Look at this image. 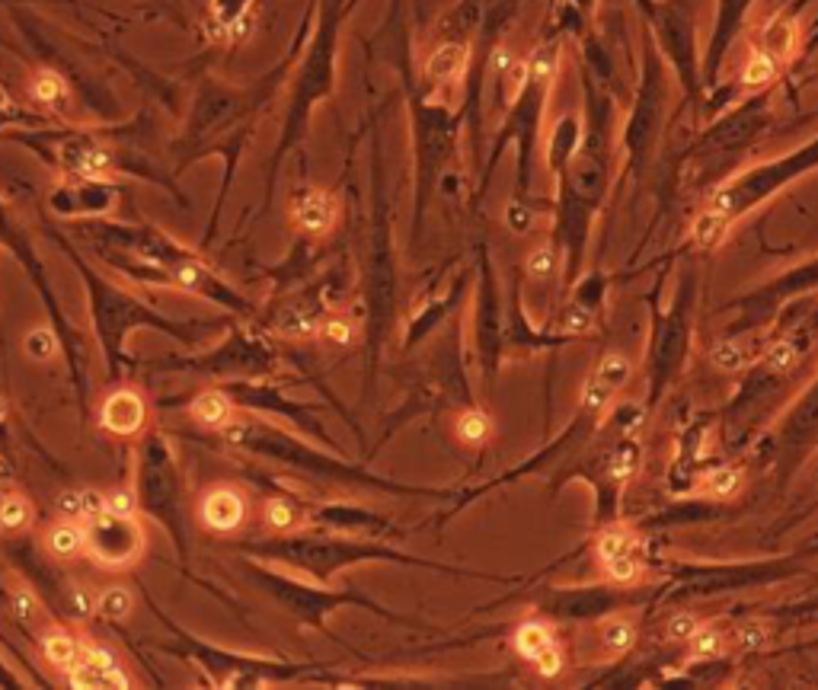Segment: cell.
Listing matches in <instances>:
<instances>
[{
	"label": "cell",
	"instance_id": "6da1fadb",
	"mask_svg": "<svg viewBox=\"0 0 818 690\" xmlns=\"http://www.w3.org/2000/svg\"><path fill=\"white\" fill-rule=\"evenodd\" d=\"M52 237L58 240L64 256L74 262L80 282H84L90 326L103 349L109 381H119V377H125L135 368L132 355H128V342H132L138 330H157L167 339H173L176 345H186V349H195V345H202V339L218 333L215 320H173L167 314H160V310H154L147 301H141L138 294L119 288L116 282H109L103 272H96L90 262L74 250L68 237L61 234H52Z\"/></svg>",
	"mask_w": 818,
	"mask_h": 690
},
{
	"label": "cell",
	"instance_id": "7a4b0ae2",
	"mask_svg": "<svg viewBox=\"0 0 818 690\" xmlns=\"http://www.w3.org/2000/svg\"><path fill=\"white\" fill-rule=\"evenodd\" d=\"M84 237L93 240L96 246L122 250L135 259L154 262V266L167 269L173 278V291H183V294H192V298L215 304L234 320H250L256 314V307L247 294H240L231 282H224L199 253L189 250L186 243H179L167 230H160L154 224H125V221L96 218L84 227Z\"/></svg>",
	"mask_w": 818,
	"mask_h": 690
},
{
	"label": "cell",
	"instance_id": "3957f363",
	"mask_svg": "<svg viewBox=\"0 0 818 690\" xmlns=\"http://www.w3.org/2000/svg\"><path fill=\"white\" fill-rule=\"evenodd\" d=\"M218 438L224 448L266 460V464H275L282 470H294L301 476H310V480H323L336 486H368V489H384V492H429V489H409V486L384 480V476H374L362 467L349 464V460L314 448L310 441L298 438L288 429H278V425L259 419L253 413L247 416L237 413L218 432Z\"/></svg>",
	"mask_w": 818,
	"mask_h": 690
},
{
	"label": "cell",
	"instance_id": "277c9868",
	"mask_svg": "<svg viewBox=\"0 0 818 690\" xmlns=\"http://www.w3.org/2000/svg\"><path fill=\"white\" fill-rule=\"evenodd\" d=\"M144 601H147V607H151V614L163 623V630L170 633V643H163L160 649L195 665L202 675V684L215 687V690L282 687V684H291L294 678L314 675L317 671V665L278 659V655H259V652H240V649L218 646V643H211V639H202V636L189 633L186 627H179L160 604H154L151 595H144Z\"/></svg>",
	"mask_w": 818,
	"mask_h": 690
},
{
	"label": "cell",
	"instance_id": "5b68a950",
	"mask_svg": "<svg viewBox=\"0 0 818 690\" xmlns=\"http://www.w3.org/2000/svg\"><path fill=\"white\" fill-rule=\"evenodd\" d=\"M240 553L250 556V560H263L278 569L298 572L326 585L339 575L342 569H352L358 563H374V560H390V563H406V566H425V569H441V572H464L454 566H441L429 560H413L400 550H390L381 544H368V540L342 537L330 531H294V534H275L263 540H250V544H240Z\"/></svg>",
	"mask_w": 818,
	"mask_h": 690
},
{
	"label": "cell",
	"instance_id": "8992f818",
	"mask_svg": "<svg viewBox=\"0 0 818 690\" xmlns=\"http://www.w3.org/2000/svg\"><path fill=\"white\" fill-rule=\"evenodd\" d=\"M135 496L138 512L154 518L170 537L179 560H189V524H186V476L179 467L173 441L160 429H147L135 438Z\"/></svg>",
	"mask_w": 818,
	"mask_h": 690
},
{
	"label": "cell",
	"instance_id": "52a82bcc",
	"mask_svg": "<svg viewBox=\"0 0 818 690\" xmlns=\"http://www.w3.org/2000/svg\"><path fill=\"white\" fill-rule=\"evenodd\" d=\"M0 250H7L16 262H20V269L26 272L32 291L39 294V301L48 314V326L55 330L58 336V345H61V355H64V365H68V377H71V387H74V397H77V413L80 419L87 422L90 416V361H87V345H84V336L71 323V317L64 314V307L55 294V285L52 278H48V269L45 262L36 250V243L26 234V227L16 221V215L7 208V202L0 199Z\"/></svg>",
	"mask_w": 818,
	"mask_h": 690
},
{
	"label": "cell",
	"instance_id": "ba28073f",
	"mask_svg": "<svg viewBox=\"0 0 818 690\" xmlns=\"http://www.w3.org/2000/svg\"><path fill=\"white\" fill-rule=\"evenodd\" d=\"M243 572H247V579L263 591L269 601H275L282 611L294 620L301 623V627H310V630H326V617L342 611V607H365V611H374L387 620H403L400 614L387 611V607L374 604L362 595H355V591H330V588H320V582H304L298 575H291L288 569H278L272 563H263V560H250L243 563Z\"/></svg>",
	"mask_w": 818,
	"mask_h": 690
},
{
	"label": "cell",
	"instance_id": "9c48e42d",
	"mask_svg": "<svg viewBox=\"0 0 818 690\" xmlns=\"http://www.w3.org/2000/svg\"><path fill=\"white\" fill-rule=\"evenodd\" d=\"M163 368L183 371L205 381H253V377H272L278 371V352L266 339V333L250 330V326H234L221 342L208 345L183 358L160 361Z\"/></svg>",
	"mask_w": 818,
	"mask_h": 690
},
{
	"label": "cell",
	"instance_id": "30bf717a",
	"mask_svg": "<svg viewBox=\"0 0 818 690\" xmlns=\"http://www.w3.org/2000/svg\"><path fill=\"white\" fill-rule=\"evenodd\" d=\"M87 531V556L103 569L122 572L132 569L147 544V531L138 515H116V512H96L84 521Z\"/></svg>",
	"mask_w": 818,
	"mask_h": 690
},
{
	"label": "cell",
	"instance_id": "8fae6325",
	"mask_svg": "<svg viewBox=\"0 0 818 690\" xmlns=\"http://www.w3.org/2000/svg\"><path fill=\"white\" fill-rule=\"evenodd\" d=\"M694 278H687L678 285L675 304L668 310V317L659 320L656 339H652V400H659V393L668 387V381L681 368V358L687 352V339H691V310H694Z\"/></svg>",
	"mask_w": 818,
	"mask_h": 690
},
{
	"label": "cell",
	"instance_id": "7c38bea8",
	"mask_svg": "<svg viewBox=\"0 0 818 690\" xmlns=\"http://www.w3.org/2000/svg\"><path fill=\"white\" fill-rule=\"evenodd\" d=\"M122 202V183L116 179H80L64 176L48 189V211L64 221L109 218Z\"/></svg>",
	"mask_w": 818,
	"mask_h": 690
},
{
	"label": "cell",
	"instance_id": "4fadbf2b",
	"mask_svg": "<svg viewBox=\"0 0 818 690\" xmlns=\"http://www.w3.org/2000/svg\"><path fill=\"white\" fill-rule=\"evenodd\" d=\"M227 390V397L234 400L237 409L243 413H269V416H282L285 422H294L298 429H307L314 435H323V425L314 416V406L288 400L282 390L266 384V377H253V381H224L221 384Z\"/></svg>",
	"mask_w": 818,
	"mask_h": 690
},
{
	"label": "cell",
	"instance_id": "5bb4252c",
	"mask_svg": "<svg viewBox=\"0 0 818 690\" xmlns=\"http://www.w3.org/2000/svg\"><path fill=\"white\" fill-rule=\"evenodd\" d=\"M96 425L103 435L116 441H135L151 425V403L138 387L119 384L103 393L100 406H96Z\"/></svg>",
	"mask_w": 818,
	"mask_h": 690
},
{
	"label": "cell",
	"instance_id": "9a60e30c",
	"mask_svg": "<svg viewBox=\"0 0 818 690\" xmlns=\"http://www.w3.org/2000/svg\"><path fill=\"white\" fill-rule=\"evenodd\" d=\"M195 515H199V524L208 534L227 537V534H237L243 524H247L250 499H247V492L234 483H215L199 496Z\"/></svg>",
	"mask_w": 818,
	"mask_h": 690
},
{
	"label": "cell",
	"instance_id": "2e32d148",
	"mask_svg": "<svg viewBox=\"0 0 818 690\" xmlns=\"http://www.w3.org/2000/svg\"><path fill=\"white\" fill-rule=\"evenodd\" d=\"M630 377H633V361L624 352H604L582 381V390H579L582 409L592 416H601L604 409L614 403L617 393L627 387Z\"/></svg>",
	"mask_w": 818,
	"mask_h": 690
},
{
	"label": "cell",
	"instance_id": "e0dca14e",
	"mask_svg": "<svg viewBox=\"0 0 818 690\" xmlns=\"http://www.w3.org/2000/svg\"><path fill=\"white\" fill-rule=\"evenodd\" d=\"M288 215L298 234L310 240H323L333 234V227L339 221V202L333 192H326L320 186H301L291 192Z\"/></svg>",
	"mask_w": 818,
	"mask_h": 690
},
{
	"label": "cell",
	"instance_id": "ac0fdd59",
	"mask_svg": "<svg viewBox=\"0 0 818 690\" xmlns=\"http://www.w3.org/2000/svg\"><path fill=\"white\" fill-rule=\"evenodd\" d=\"M477 317H480V323H477V342H480L483 374L493 377L502 345H499V298H496V285H493V275H489V272H483Z\"/></svg>",
	"mask_w": 818,
	"mask_h": 690
},
{
	"label": "cell",
	"instance_id": "d6986e66",
	"mask_svg": "<svg viewBox=\"0 0 818 690\" xmlns=\"http://www.w3.org/2000/svg\"><path fill=\"white\" fill-rule=\"evenodd\" d=\"M26 96L42 112H52L55 119H68L71 106H74L71 84L55 68H36V71H32L29 80H26Z\"/></svg>",
	"mask_w": 818,
	"mask_h": 690
},
{
	"label": "cell",
	"instance_id": "ffe728a7",
	"mask_svg": "<svg viewBox=\"0 0 818 690\" xmlns=\"http://www.w3.org/2000/svg\"><path fill=\"white\" fill-rule=\"evenodd\" d=\"M263 524L272 534H294L307 531L310 524V499L294 496L285 489H269L263 502Z\"/></svg>",
	"mask_w": 818,
	"mask_h": 690
},
{
	"label": "cell",
	"instance_id": "44dd1931",
	"mask_svg": "<svg viewBox=\"0 0 818 690\" xmlns=\"http://www.w3.org/2000/svg\"><path fill=\"white\" fill-rule=\"evenodd\" d=\"M818 288V262H809V266H799L796 272L777 278V282L764 285L758 294H751L742 304L745 307H758V310H774L777 304H783L787 298H796V294Z\"/></svg>",
	"mask_w": 818,
	"mask_h": 690
},
{
	"label": "cell",
	"instance_id": "7402d4cb",
	"mask_svg": "<svg viewBox=\"0 0 818 690\" xmlns=\"http://www.w3.org/2000/svg\"><path fill=\"white\" fill-rule=\"evenodd\" d=\"M253 0H211L205 29L215 42H234L250 26Z\"/></svg>",
	"mask_w": 818,
	"mask_h": 690
},
{
	"label": "cell",
	"instance_id": "603a6c76",
	"mask_svg": "<svg viewBox=\"0 0 818 690\" xmlns=\"http://www.w3.org/2000/svg\"><path fill=\"white\" fill-rule=\"evenodd\" d=\"M186 413H189V419L195 425H202V429L218 435L224 425L237 416V406H234L231 397H227L224 387H205L186 403Z\"/></svg>",
	"mask_w": 818,
	"mask_h": 690
},
{
	"label": "cell",
	"instance_id": "cb8c5ba5",
	"mask_svg": "<svg viewBox=\"0 0 818 690\" xmlns=\"http://www.w3.org/2000/svg\"><path fill=\"white\" fill-rule=\"evenodd\" d=\"M42 550L58 563H71V560H77V556H87L84 521L58 518L55 524H48L45 534H42Z\"/></svg>",
	"mask_w": 818,
	"mask_h": 690
},
{
	"label": "cell",
	"instance_id": "d4e9b609",
	"mask_svg": "<svg viewBox=\"0 0 818 690\" xmlns=\"http://www.w3.org/2000/svg\"><path fill=\"white\" fill-rule=\"evenodd\" d=\"M470 61V48L464 42H441L432 48V55L425 58V77L435 87H451L464 77Z\"/></svg>",
	"mask_w": 818,
	"mask_h": 690
},
{
	"label": "cell",
	"instance_id": "484cf974",
	"mask_svg": "<svg viewBox=\"0 0 818 690\" xmlns=\"http://www.w3.org/2000/svg\"><path fill=\"white\" fill-rule=\"evenodd\" d=\"M799 39H803L799 23L787 13H774L771 20L761 26V48L767 55H774L780 64H787L799 52Z\"/></svg>",
	"mask_w": 818,
	"mask_h": 690
},
{
	"label": "cell",
	"instance_id": "4316f807",
	"mask_svg": "<svg viewBox=\"0 0 818 690\" xmlns=\"http://www.w3.org/2000/svg\"><path fill=\"white\" fill-rule=\"evenodd\" d=\"M751 342H755V336H739V339H719L710 345V365L713 371L719 374H739L745 371L751 361H758L764 349H751Z\"/></svg>",
	"mask_w": 818,
	"mask_h": 690
},
{
	"label": "cell",
	"instance_id": "83f0119b",
	"mask_svg": "<svg viewBox=\"0 0 818 690\" xmlns=\"http://www.w3.org/2000/svg\"><path fill=\"white\" fill-rule=\"evenodd\" d=\"M39 652L55 671H71L80 659V639L68 627H45L39 633Z\"/></svg>",
	"mask_w": 818,
	"mask_h": 690
},
{
	"label": "cell",
	"instance_id": "f1b7e54d",
	"mask_svg": "<svg viewBox=\"0 0 818 690\" xmlns=\"http://www.w3.org/2000/svg\"><path fill=\"white\" fill-rule=\"evenodd\" d=\"M640 464H643L640 441H636L633 435H620L617 445L608 448V454H604V476L620 489L640 473Z\"/></svg>",
	"mask_w": 818,
	"mask_h": 690
},
{
	"label": "cell",
	"instance_id": "f546056e",
	"mask_svg": "<svg viewBox=\"0 0 818 690\" xmlns=\"http://www.w3.org/2000/svg\"><path fill=\"white\" fill-rule=\"evenodd\" d=\"M451 432L457 438V445L477 451V448H486L489 441H493L496 422H493V416H489V413H483L480 406H467V409H461V413L454 416Z\"/></svg>",
	"mask_w": 818,
	"mask_h": 690
},
{
	"label": "cell",
	"instance_id": "4dcf8cb0",
	"mask_svg": "<svg viewBox=\"0 0 818 690\" xmlns=\"http://www.w3.org/2000/svg\"><path fill=\"white\" fill-rule=\"evenodd\" d=\"M556 646V633L547 620H521L515 627V636H512V649L518 652V659H525L528 665H534L541 655Z\"/></svg>",
	"mask_w": 818,
	"mask_h": 690
},
{
	"label": "cell",
	"instance_id": "1f68e13d",
	"mask_svg": "<svg viewBox=\"0 0 818 690\" xmlns=\"http://www.w3.org/2000/svg\"><path fill=\"white\" fill-rule=\"evenodd\" d=\"M598 643L608 655H627L640 643V627L627 614H611L598 623Z\"/></svg>",
	"mask_w": 818,
	"mask_h": 690
},
{
	"label": "cell",
	"instance_id": "d6a6232c",
	"mask_svg": "<svg viewBox=\"0 0 818 690\" xmlns=\"http://www.w3.org/2000/svg\"><path fill=\"white\" fill-rule=\"evenodd\" d=\"M627 553H643V540H640V534H636L633 528H627V524H614V521H608V524H604V528L598 531V537H595V556H598V563L614 560V556H627Z\"/></svg>",
	"mask_w": 818,
	"mask_h": 690
},
{
	"label": "cell",
	"instance_id": "836d02e7",
	"mask_svg": "<svg viewBox=\"0 0 818 690\" xmlns=\"http://www.w3.org/2000/svg\"><path fill=\"white\" fill-rule=\"evenodd\" d=\"M697 489L713 502H729L745 489V473H742V467H735V464H719V467H710L707 473L700 476Z\"/></svg>",
	"mask_w": 818,
	"mask_h": 690
},
{
	"label": "cell",
	"instance_id": "e575fe53",
	"mask_svg": "<svg viewBox=\"0 0 818 690\" xmlns=\"http://www.w3.org/2000/svg\"><path fill=\"white\" fill-rule=\"evenodd\" d=\"M729 230H732V221L723 215V211H716V208H703L700 215L694 218L691 224V240L700 246V250H719L723 246V240L729 237Z\"/></svg>",
	"mask_w": 818,
	"mask_h": 690
},
{
	"label": "cell",
	"instance_id": "d590c367",
	"mask_svg": "<svg viewBox=\"0 0 818 690\" xmlns=\"http://www.w3.org/2000/svg\"><path fill=\"white\" fill-rule=\"evenodd\" d=\"M780 68H783V64L774 55H767L764 48H755V52L748 55V61L742 64L739 84L745 90H764V87H771L774 80H777Z\"/></svg>",
	"mask_w": 818,
	"mask_h": 690
},
{
	"label": "cell",
	"instance_id": "8d00e7d4",
	"mask_svg": "<svg viewBox=\"0 0 818 690\" xmlns=\"http://www.w3.org/2000/svg\"><path fill=\"white\" fill-rule=\"evenodd\" d=\"M58 518H74V521H87L90 515L103 512V492L96 489H68L55 499Z\"/></svg>",
	"mask_w": 818,
	"mask_h": 690
},
{
	"label": "cell",
	"instance_id": "74e56055",
	"mask_svg": "<svg viewBox=\"0 0 818 690\" xmlns=\"http://www.w3.org/2000/svg\"><path fill=\"white\" fill-rule=\"evenodd\" d=\"M36 521V508L23 496V492H4L0 496V531L4 534H20Z\"/></svg>",
	"mask_w": 818,
	"mask_h": 690
},
{
	"label": "cell",
	"instance_id": "f35d334b",
	"mask_svg": "<svg viewBox=\"0 0 818 690\" xmlns=\"http://www.w3.org/2000/svg\"><path fill=\"white\" fill-rule=\"evenodd\" d=\"M604 569V579L614 585H640L646 579V560L643 553H627V556H614V560L598 563Z\"/></svg>",
	"mask_w": 818,
	"mask_h": 690
},
{
	"label": "cell",
	"instance_id": "ab89813d",
	"mask_svg": "<svg viewBox=\"0 0 818 690\" xmlns=\"http://www.w3.org/2000/svg\"><path fill=\"white\" fill-rule=\"evenodd\" d=\"M132 607H135V595L128 585H109L96 595V614L106 617L109 623L125 620L128 614H132Z\"/></svg>",
	"mask_w": 818,
	"mask_h": 690
},
{
	"label": "cell",
	"instance_id": "60d3db41",
	"mask_svg": "<svg viewBox=\"0 0 818 690\" xmlns=\"http://www.w3.org/2000/svg\"><path fill=\"white\" fill-rule=\"evenodd\" d=\"M687 652H691V659L694 662H713V659H723V655L729 652V636L723 630H716V627H703L697 630V636L687 643Z\"/></svg>",
	"mask_w": 818,
	"mask_h": 690
},
{
	"label": "cell",
	"instance_id": "b9f144b4",
	"mask_svg": "<svg viewBox=\"0 0 818 690\" xmlns=\"http://www.w3.org/2000/svg\"><path fill=\"white\" fill-rule=\"evenodd\" d=\"M58 604L71 623H90L96 617V595H90L84 585H68Z\"/></svg>",
	"mask_w": 818,
	"mask_h": 690
},
{
	"label": "cell",
	"instance_id": "7bdbcfd3",
	"mask_svg": "<svg viewBox=\"0 0 818 690\" xmlns=\"http://www.w3.org/2000/svg\"><path fill=\"white\" fill-rule=\"evenodd\" d=\"M761 365L774 374H790L799 365V345L793 339H774L764 345L761 352Z\"/></svg>",
	"mask_w": 818,
	"mask_h": 690
},
{
	"label": "cell",
	"instance_id": "ee69618b",
	"mask_svg": "<svg viewBox=\"0 0 818 690\" xmlns=\"http://www.w3.org/2000/svg\"><path fill=\"white\" fill-rule=\"evenodd\" d=\"M317 336L330 345H352L355 336H358V320L349 317V314H326L317 326Z\"/></svg>",
	"mask_w": 818,
	"mask_h": 690
},
{
	"label": "cell",
	"instance_id": "f6af8a7d",
	"mask_svg": "<svg viewBox=\"0 0 818 690\" xmlns=\"http://www.w3.org/2000/svg\"><path fill=\"white\" fill-rule=\"evenodd\" d=\"M525 275L537 285H547L550 278L556 275V246L550 243H537L534 250L525 259Z\"/></svg>",
	"mask_w": 818,
	"mask_h": 690
},
{
	"label": "cell",
	"instance_id": "bcb514c9",
	"mask_svg": "<svg viewBox=\"0 0 818 690\" xmlns=\"http://www.w3.org/2000/svg\"><path fill=\"white\" fill-rule=\"evenodd\" d=\"M80 662L96 668V671H109V675L112 671H125L116 649H109L103 643H84V639H80Z\"/></svg>",
	"mask_w": 818,
	"mask_h": 690
},
{
	"label": "cell",
	"instance_id": "7dc6e473",
	"mask_svg": "<svg viewBox=\"0 0 818 690\" xmlns=\"http://www.w3.org/2000/svg\"><path fill=\"white\" fill-rule=\"evenodd\" d=\"M703 627V620L697 617V614H691V611H678V614H672L665 620V636L672 639V643H678V646H687L691 643V639L697 636V630Z\"/></svg>",
	"mask_w": 818,
	"mask_h": 690
},
{
	"label": "cell",
	"instance_id": "c3c4849f",
	"mask_svg": "<svg viewBox=\"0 0 818 690\" xmlns=\"http://www.w3.org/2000/svg\"><path fill=\"white\" fill-rule=\"evenodd\" d=\"M23 345H26V355H32L36 361H48L55 352H61L58 336H55L52 326H36V330H29Z\"/></svg>",
	"mask_w": 818,
	"mask_h": 690
},
{
	"label": "cell",
	"instance_id": "681fc988",
	"mask_svg": "<svg viewBox=\"0 0 818 690\" xmlns=\"http://www.w3.org/2000/svg\"><path fill=\"white\" fill-rule=\"evenodd\" d=\"M732 646L739 652H761L767 646V627L758 620L739 623V627L732 630Z\"/></svg>",
	"mask_w": 818,
	"mask_h": 690
},
{
	"label": "cell",
	"instance_id": "f907efd6",
	"mask_svg": "<svg viewBox=\"0 0 818 690\" xmlns=\"http://www.w3.org/2000/svg\"><path fill=\"white\" fill-rule=\"evenodd\" d=\"M7 604H10V611H13V617L20 620V623H29L39 617V611H42V601L32 595V591L23 585V588H16V591H10V598H7Z\"/></svg>",
	"mask_w": 818,
	"mask_h": 690
},
{
	"label": "cell",
	"instance_id": "816d5d0a",
	"mask_svg": "<svg viewBox=\"0 0 818 690\" xmlns=\"http://www.w3.org/2000/svg\"><path fill=\"white\" fill-rule=\"evenodd\" d=\"M560 326H563L566 336H585V333H592L595 317H592V310H588L582 301H576V307H569L566 314L560 317Z\"/></svg>",
	"mask_w": 818,
	"mask_h": 690
},
{
	"label": "cell",
	"instance_id": "f5cc1de1",
	"mask_svg": "<svg viewBox=\"0 0 818 690\" xmlns=\"http://www.w3.org/2000/svg\"><path fill=\"white\" fill-rule=\"evenodd\" d=\"M103 508H106V512H116V515H138V496H135V489L119 486V489L103 492Z\"/></svg>",
	"mask_w": 818,
	"mask_h": 690
},
{
	"label": "cell",
	"instance_id": "db71d44e",
	"mask_svg": "<svg viewBox=\"0 0 818 690\" xmlns=\"http://www.w3.org/2000/svg\"><path fill=\"white\" fill-rule=\"evenodd\" d=\"M563 668H566V655H563L560 643L550 646V649L541 655V659L534 662V671H537L541 678H547V681H550V678H560V675H563Z\"/></svg>",
	"mask_w": 818,
	"mask_h": 690
},
{
	"label": "cell",
	"instance_id": "11a10c76",
	"mask_svg": "<svg viewBox=\"0 0 818 690\" xmlns=\"http://www.w3.org/2000/svg\"><path fill=\"white\" fill-rule=\"evenodd\" d=\"M26 684H29V681L20 678V671L10 668V665L4 662V655H0V687H4V690H23Z\"/></svg>",
	"mask_w": 818,
	"mask_h": 690
},
{
	"label": "cell",
	"instance_id": "9f6ffc18",
	"mask_svg": "<svg viewBox=\"0 0 818 690\" xmlns=\"http://www.w3.org/2000/svg\"><path fill=\"white\" fill-rule=\"evenodd\" d=\"M512 64H515V55L509 52V48H499V52L493 55V71H496V74H502V77L509 74Z\"/></svg>",
	"mask_w": 818,
	"mask_h": 690
},
{
	"label": "cell",
	"instance_id": "6f0895ef",
	"mask_svg": "<svg viewBox=\"0 0 818 690\" xmlns=\"http://www.w3.org/2000/svg\"><path fill=\"white\" fill-rule=\"evenodd\" d=\"M7 400L0 397V448H7Z\"/></svg>",
	"mask_w": 818,
	"mask_h": 690
}]
</instances>
